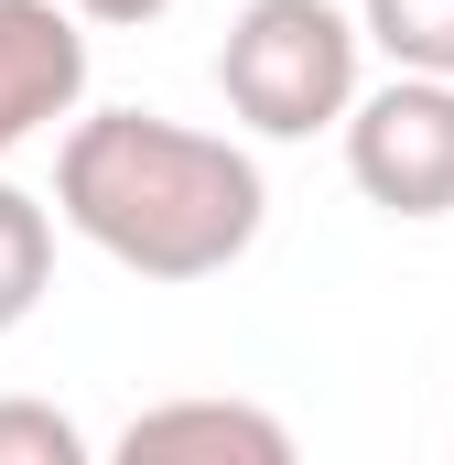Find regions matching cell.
Wrapping results in <instances>:
<instances>
[{"instance_id": "1", "label": "cell", "mask_w": 454, "mask_h": 465, "mask_svg": "<svg viewBox=\"0 0 454 465\" xmlns=\"http://www.w3.org/2000/svg\"><path fill=\"white\" fill-rule=\"evenodd\" d=\"M54 217L141 282H217L260 249L271 184L227 130L163 109H87L65 119V152H54Z\"/></svg>"}, {"instance_id": "2", "label": "cell", "mask_w": 454, "mask_h": 465, "mask_svg": "<svg viewBox=\"0 0 454 465\" xmlns=\"http://www.w3.org/2000/svg\"><path fill=\"white\" fill-rule=\"evenodd\" d=\"M368 87V33L346 0H249L217 44V98L260 141H314Z\"/></svg>"}, {"instance_id": "3", "label": "cell", "mask_w": 454, "mask_h": 465, "mask_svg": "<svg viewBox=\"0 0 454 465\" xmlns=\"http://www.w3.org/2000/svg\"><path fill=\"white\" fill-rule=\"evenodd\" d=\"M336 130H346V184L379 217H400V228L454 217V76L390 65V87H357Z\"/></svg>"}, {"instance_id": "4", "label": "cell", "mask_w": 454, "mask_h": 465, "mask_svg": "<svg viewBox=\"0 0 454 465\" xmlns=\"http://www.w3.org/2000/svg\"><path fill=\"white\" fill-rule=\"evenodd\" d=\"M87 109V22L65 0H0V163Z\"/></svg>"}, {"instance_id": "5", "label": "cell", "mask_w": 454, "mask_h": 465, "mask_svg": "<svg viewBox=\"0 0 454 465\" xmlns=\"http://www.w3.org/2000/svg\"><path fill=\"white\" fill-rule=\"evenodd\" d=\"M292 465V422L260 401H152L119 422V465Z\"/></svg>"}, {"instance_id": "6", "label": "cell", "mask_w": 454, "mask_h": 465, "mask_svg": "<svg viewBox=\"0 0 454 465\" xmlns=\"http://www.w3.org/2000/svg\"><path fill=\"white\" fill-rule=\"evenodd\" d=\"M44 292H54V206H44L33 184L0 173V336L33 325Z\"/></svg>"}, {"instance_id": "7", "label": "cell", "mask_w": 454, "mask_h": 465, "mask_svg": "<svg viewBox=\"0 0 454 465\" xmlns=\"http://www.w3.org/2000/svg\"><path fill=\"white\" fill-rule=\"evenodd\" d=\"M357 33L411 76H454V0H357Z\"/></svg>"}, {"instance_id": "8", "label": "cell", "mask_w": 454, "mask_h": 465, "mask_svg": "<svg viewBox=\"0 0 454 465\" xmlns=\"http://www.w3.org/2000/svg\"><path fill=\"white\" fill-rule=\"evenodd\" d=\"M0 465H87V433L54 401H0Z\"/></svg>"}, {"instance_id": "9", "label": "cell", "mask_w": 454, "mask_h": 465, "mask_svg": "<svg viewBox=\"0 0 454 465\" xmlns=\"http://www.w3.org/2000/svg\"><path fill=\"white\" fill-rule=\"evenodd\" d=\"M76 22H98V33H141V22H163L173 0H65Z\"/></svg>"}]
</instances>
